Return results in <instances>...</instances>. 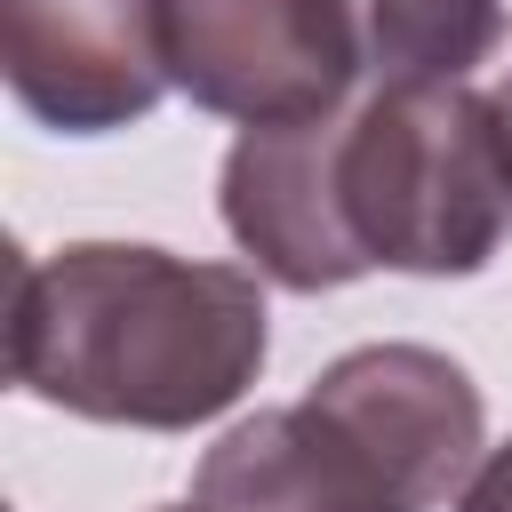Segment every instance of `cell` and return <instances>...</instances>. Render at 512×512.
I'll return each mask as SVG.
<instances>
[{
  "label": "cell",
  "mask_w": 512,
  "mask_h": 512,
  "mask_svg": "<svg viewBox=\"0 0 512 512\" xmlns=\"http://www.w3.org/2000/svg\"><path fill=\"white\" fill-rule=\"evenodd\" d=\"M216 208L240 256L288 296L368 272L472 280L512 240V120L464 80L368 88L320 120L240 128Z\"/></svg>",
  "instance_id": "1"
},
{
  "label": "cell",
  "mask_w": 512,
  "mask_h": 512,
  "mask_svg": "<svg viewBox=\"0 0 512 512\" xmlns=\"http://www.w3.org/2000/svg\"><path fill=\"white\" fill-rule=\"evenodd\" d=\"M272 352L256 272L152 240H64L16 256L8 376L40 408L120 432H192L224 416Z\"/></svg>",
  "instance_id": "2"
},
{
  "label": "cell",
  "mask_w": 512,
  "mask_h": 512,
  "mask_svg": "<svg viewBox=\"0 0 512 512\" xmlns=\"http://www.w3.org/2000/svg\"><path fill=\"white\" fill-rule=\"evenodd\" d=\"M488 400L440 344H352L304 400L240 416L192 472L208 512H440L464 496Z\"/></svg>",
  "instance_id": "3"
},
{
  "label": "cell",
  "mask_w": 512,
  "mask_h": 512,
  "mask_svg": "<svg viewBox=\"0 0 512 512\" xmlns=\"http://www.w3.org/2000/svg\"><path fill=\"white\" fill-rule=\"evenodd\" d=\"M152 32L168 88L240 128L344 112L360 80L320 0H152Z\"/></svg>",
  "instance_id": "4"
},
{
  "label": "cell",
  "mask_w": 512,
  "mask_h": 512,
  "mask_svg": "<svg viewBox=\"0 0 512 512\" xmlns=\"http://www.w3.org/2000/svg\"><path fill=\"white\" fill-rule=\"evenodd\" d=\"M0 72L56 136L136 128L168 96L152 0H0Z\"/></svg>",
  "instance_id": "5"
},
{
  "label": "cell",
  "mask_w": 512,
  "mask_h": 512,
  "mask_svg": "<svg viewBox=\"0 0 512 512\" xmlns=\"http://www.w3.org/2000/svg\"><path fill=\"white\" fill-rule=\"evenodd\" d=\"M320 16L368 88L472 80L504 40V0H320Z\"/></svg>",
  "instance_id": "6"
},
{
  "label": "cell",
  "mask_w": 512,
  "mask_h": 512,
  "mask_svg": "<svg viewBox=\"0 0 512 512\" xmlns=\"http://www.w3.org/2000/svg\"><path fill=\"white\" fill-rule=\"evenodd\" d=\"M456 512H512V440H504V448H488V456L472 464V480H464Z\"/></svg>",
  "instance_id": "7"
},
{
  "label": "cell",
  "mask_w": 512,
  "mask_h": 512,
  "mask_svg": "<svg viewBox=\"0 0 512 512\" xmlns=\"http://www.w3.org/2000/svg\"><path fill=\"white\" fill-rule=\"evenodd\" d=\"M496 104H504V120H512V80H504V96H496Z\"/></svg>",
  "instance_id": "8"
},
{
  "label": "cell",
  "mask_w": 512,
  "mask_h": 512,
  "mask_svg": "<svg viewBox=\"0 0 512 512\" xmlns=\"http://www.w3.org/2000/svg\"><path fill=\"white\" fill-rule=\"evenodd\" d=\"M168 512H208V504H168Z\"/></svg>",
  "instance_id": "9"
}]
</instances>
